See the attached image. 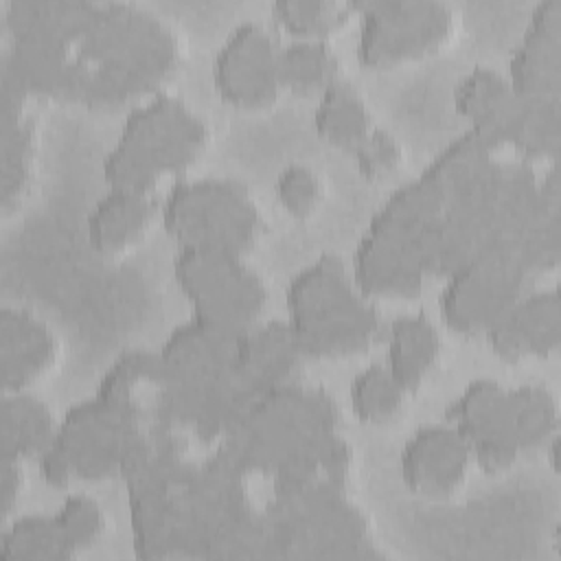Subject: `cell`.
<instances>
[{"instance_id":"cell-1","label":"cell","mask_w":561,"mask_h":561,"mask_svg":"<svg viewBox=\"0 0 561 561\" xmlns=\"http://www.w3.org/2000/svg\"><path fill=\"white\" fill-rule=\"evenodd\" d=\"M2 28V72L37 101L136 107L164 92L188 55L171 15L134 0H13Z\"/></svg>"},{"instance_id":"cell-2","label":"cell","mask_w":561,"mask_h":561,"mask_svg":"<svg viewBox=\"0 0 561 561\" xmlns=\"http://www.w3.org/2000/svg\"><path fill=\"white\" fill-rule=\"evenodd\" d=\"M213 140L208 121L186 101L160 92L131 107L125 125L103 160L112 188L156 197L188 180Z\"/></svg>"},{"instance_id":"cell-3","label":"cell","mask_w":561,"mask_h":561,"mask_svg":"<svg viewBox=\"0 0 561 561\" xmlns=\"http://www.w3.org/2000/svg\"><path fill=\"white\" fill-rule=\"evenodd\" d=\"M335 430V399L298 379L252 399L219 438L217 454L245 476L270 478L302 447Z\"/></svg>"},{"instance_id":"cell-4","label":"cell","mask_w":561,"mask_h":561,"mask_svg":"<svg viewBox=\"0 0 561 561\" xmlns=\"http://www.w3.org/2000/svg\"><path fill=\"white\" fill-rule=\"evenodd\" d=\"M287 324L305 359L346 357L370 348L381 331L373 302L335 254L302 267L287 287Z\"/></svg>"},{"instance_id":"cell-5","label":"cell","mask_w":561,"mask_h":561,"mask_svg":"<svg viewBox=\"0 0 561 561\" xmlns=\"http://www.w3.org/2000/svg\"><path fill=\"white\" fill-rule=\"evenodd\" d=\"M162 226L180 248L248 254L265 232V217L245 184L230 178H188L167 193Z\"/></svg>"},{"instance_id":"cell-6","label":"cell","mask_w":561,"mask_h":561,"mask_svg":"<svg viewBox=\"0 0 561 561\" xmlns=\"http://www.w3.org/2000/svg\"><path fill=\"white\" fill-rule=\"evenodd\" d=\"M145 425L103 397L72 405L59 421L53 445L39 458L42 478L50 486L77 480L94 482L121 476L123 458Z\"/></svg>"},{"instance_id":"cell-7","label":"cell","mask_w":561,"mask_h":561,"mask_svg":"<svg viewBox=\"0 0 561 561\" xmlns=\"http://www.w3.org/2000/svg\"><path fill=\"white\" fill-rule=\"evenodd\" d=\"M263 554L364 559L381 557L366 513L346 493L270 506Z\"/></svg>"},{"instance_id":"cell-8","label":"cell","mask_w":561,"mask_h":561,"mask_svg":"<svg viewBox=\"0 0 561 561\" xmlns=\"http://www.w3.org/2000/svg\"><path fill=\"white\" fill-rule=\"evenodd\" d=\"M173 270L193 318L232 333L261 322L267 285L245 254L221 248H180Z\"/></svg>"},{"instance_id":"cell-9","label":"cell","mask_w":561,"mask_h":561,"mask_svg":"<svg viewBox=\"0 0 561 561\" xmlns=\"http://www.w3.org/2000/svg\"><path fill=\"white\" fill-rule=\"evenodd\" d=\"M460 9L447 0H375L359 4L357 57L366 68H394L451 44Z\"/></svg>"},{"instance_id":"cell-10","label":"cell","mask_w":561,"mask_h":561,"mask_svg":"<svg viewBox=\"0 0 561 561\" xmlns=\"http://www.w3.org/2000/svg\"><path fill=\"white\" fill-rule=\"evenodd\" d=\"M528 278L506 248H484L447 276L440 316L456 333L484 335L526 294Z\"/></svg>"},{"instance_id":"cell-11","label":"cell","mask_w":561,"mask_h":561,"mask_svg":"<svg viewBox=\"0 0 561 561\" xmlns=\"http://www.w3.org/2000/svg\"><path fill=\"white\" fill-rule=\"evenodd\" d=\"M280 48L274 33L256 20L230 31L215 55L213 79L219 96L237 110L272 107L285 92Z\"/></svg>"},{"instance_id":"cell-12","label":"cell","mask_w":561,"mask_h":561,"mask_svg":"<svg viewBox=\"0 0 561 561\" xmlns=\"http://www.w3.org/2000/svg\"><path fill=\"white\" fill-rule=\"evenodd\" d=\"M447 421L467 438L473 460L486 473L511 469L522 451L513 440L508 388L491 379L471 381L449 405Z\"/></svg>"},{"instance_id":"cell-13","label":"cell","mask_w":561,"mask_h":561,"mask_svg":"<svg viewBox=\"0 0 561 561\" xmlns=\"http://www.w3.org/2000/svg\"><path fill=\"white\" fill-rule=\"evenodd\" d=\"M473 462L467 438L449 421L416 430L401 449V478L425 500H445L467 480Z\"/></svg>"},{"instance_id":"cell-14","label":"cell","mask_w":561,"mask_h":561,"mask_svg":"<svg viewBox=\"0 0 561 561\" xmlns=\"http://www.w3.org/2000/svg\"><path fill=\"white\" fill-rule=\"evenodd\" d=\"M59 359L61 342L55 329L35 311L4 302L0 311L2 394L33 390L53 375Z\"/></svg>"},{"instance_id":"cell-15","label":"cell","mask_w":561,"mask_h":561,"mask_svg":"<svg viewBox=\"0 0 561 561\" xmlns=\"http://www.w3.org/2000/svg\"><path fill=\"white\" fill-rule=\"evenodd\" d=\"M37 99L2 72V213L18 210L31 195L39 162Z\"/></svg>"},{"instance_id":"cell-16","label":"cell","mask_w":561,"mask_h":561,"mask_svg":"<svg viewBox=\"0 0 561 561\" xmlns=\"http://www.w3.org/2000/svg\"><path fill=\"white\" fill-rule=\"evenodd\" d=\"M351 272L366 298H414L427 278L414 243L373 221L355 248Z\"/></svg>"},{"instance_id":"cell-17","label":"cell","mask_w":561,"mask_h":561,"mask_svg":"<svg viewBox=\"0 0 561 561\" xmlns=\"http://www.w3.org/2000/svg\"><path fill=\"white\" fill-rule=\"evenodd\" d=\"M506 77L524 99H561V0H541L533 9Z\"/></svg>"},{"instance_id":"cell-18","label":"cell","mask_w":561,"mask_h":561,"mask_svg":"<svg viewBox=\"0 0 561 561\" xmlns=\"http://www.w3.org/2000/svg\"><path fill=\"white\" fill-rule=\"evenodd\" d=\"M489 346L506 362L548 357L561 344L559 291H526L486 333Z\"/></svg>"},{"instance_id":"cell-19","label":"cell","mask_w":561,"mask_h":561,"mask_svg":"<svg viewBox=\"0 0 561 561\" xmlns=\"http://www.w3.org/2000/svg\"><path fill=\"white\" fill-rule=\"evenodd\" d=\"M305 355L287 322H259L239 335L234 373L248 401L259 394L298 381Z\"/></svg>"},{"instance_id":"cell-20","label":"cell","mask_w":561,"mask_h":561,"mask_svg":"<svg viewBox=\"0 0 561 561\" xmlns=\"http://www.w3.org/2000/svg\"><path fill=\"white\" fill-rule=\"evenodd\" d=\"M454 105L469 129L480 131L508 147V136L517 121L522 96L508 77L491 66H473L454 88Z\"/></svg>"},{"instance_id":"cell-21","label":"cell","mask_w":561,"mask_h":561,"mask_svg":"<svg viewBox=\"0 0 561 561\" xmlns=\"http://www.w3.org/2000/svg\"><path fill=\"white\" fill-rule=\"evenodd\" d=\"M156 213V197L110 186L88 217V239L103 256L125 254L149 234Z\"/></svg>"},{"instance_id":"cell-22","label":"cell","mask_w":561,"mask_h":561,"mask_svg":"<svg viewBox=\"0 0 561 561\" xmlns=\"http://www.w3.org/2000/svg\"><path fill=\"white\" fill-rule=\"evenodd\" d=\"M511 254L533 278L559 265L561 259V193L554 167L539 178V197L517 232Z\"/></svg>"},{"instance_id":"cell-23","label":"cell","mask_w":561,"mask_h":561,"mask_svg":"<svg viewBox=\"0 0 561 561\" xmlns=\"http://www.w3.org/2000/svg\"><path fill=\"white\" fill-rule=\"evenodd\" d=\"M440 357L443 337L427 313H408L390 324L386 366L408 392H416L438 370Z\"/></svg>"},{"instance_id":"cell-24","label":"cell","mask_w":561,"mask_h":561,"mask_svg":"<svg viewBox=\"0 0 561 561\" xmlns=\"http://www.w3.org/2000/svg\"><path fill=\"white\" fill-rule=\"evenodd\" d=\"M59 421L55 410L33 390L2 394L0 456L2 460L42 458L53 445Z\"/></svg>"},{"instance_id":"cell-25","label":"cell","mask_w":561,"mask_h":561,"mask_svg":"<svg viewBox=\"0 0 561 561\" xmlns=\"http://www.w3.org/2000/svg\"><path fill=\"white\" fill-rule=\"evenodd\" d=\"M445 206L447 195L443 186L423 171L419 178L394 188L370 221L414 243L416 237L445 210Z\"/></svg>"},{"instance_id":"cell-26","label":"cell","mask_w":561,"mask_h":561,"mask_svg":"<svg viewBox=\"0 0 561 561\" xmlns=\"http://www.w3.org/2000/svg\"><path fill=\"white\" fill-rule=\"evenodd\" d=\"M313 125L320 138L351 153L377 127L362 92L344 81H337L320 94V103L313 114Z\"/></svg>"},{"instance_id":"cell-27","label":"cell","mask_w":561,"mask_h":561,"mask_svg":"<svg viewBox=\"0 0 561 561\" xmlns=\"http://www.w3.org/2000/svg\"><path fill=\"white\" fill-rule=\"evenodd\" d=\"M508 419L513 440L522 456L546 449L559 436V401L546 386L524 383L508 388Z\"/></svg>"},{"instance_id":"cell-28","label":"cell","mask_w":561,"mask_h":561,"mask_svg":"<svg viewBox=\"0 0 561 561\" xmlns=\"http://www.w3.org/2000/svg\"><path fill=\"white\" fill-rule=\"evenodd\" d=\"M342 61L327 39H291L280 48V79L285 92L322 94L340 79Z\"/></svg>"},{"instance_id":"cell-29","label":"cell","mask_w":561,"mask_h":561,"mask_svg":"<svg viewBox=\"0 0 561 561\" xmlns=\"http://www.w3.org/2000/svg\"><path fill=\"white\" fill-rule=\"evenodd\" d=\"M508 147L526 162H554L561 147V99H524Z\"/></svg>"},{"instance_id":"cell-30","label":"cell","mask_w":561,"mask_h":561,"mask_svg":"<svg viewBox=\"0 0 561 561\" xmlns=\"http://www.w3.org/2000/svg\"><path fill=\"white\" fill-rule=\"evenodd\" d=\"M357 11L359 4L342 0H278L272 7L274 20L294 39L327 42H331Z\"/></svg>"},{"instance_id":"cell-31","label":"cell","mask_w":561,"mask_h":561,"mask_svg":"<svg viewBox=\"0 0 561 561\" xmlns=\"http://www.w3.org/2000/svg\"><path fill=\"white\" fill-rule=\"evenodd\" d=\"M0 557L20 561H66L70 559L55 515H22L4 522Z\"/></svg>"},{"instance_id":"cell-32","label":"cell","mask_w":561,"mask_h":561,"mask_svg":"<svg viewBox=\"0 0 561 561\" xmlns=\"http://www.w3.org/2000/svg\"><path fill=\"white\" fill-rule=\"evenodd\" d=\"M408 394L386 364H373L353 379L351 408L362 423L386 425L403 412Z\"/></svg>"},{"instance_id":"cell-33","label":"cell","mask_w":561,"mask_h":561,"mask_svg":"<svg viewBox=\"0 0 561 561\" xmlns=\"http://www.w3.org/2000/svg\"><path fill=\"white\" fill-rule=\"evenodd\" d=\"M53 515L61 530L70 559L83 554L94 543H99L107 530L105 508L85 493L68 495Z\"/></svg>"},{"instance_id":"cell-34","label":"cell","mask_w":561,"mask_h":561,"mask_svg":"<svg viewBox=\"0 0 561 561\" xmlns=\"http://www.w3.org/2000/svg\"><path fill=\"white\" fill-rule=\"evenodd\" d=\"M274 195L285 213L296 219H307L324 199V182L313 167L296 162L276 175Z\"/></svg>"},{"instance_id":"cell-35","label":"cell","mask_w":561,"mask_h":561,"mask_svg":"<svg viewBox=\"0 0 561 561\" xmlns=\"http://www.w3.org/2000/svg\"><path fill=\"white\" fill-rule=\"evenodd\" d=\"M353 156L359 173L373 182L397 175L405 164V149L401 140L383 127H375L373 134L353 151Z\"/></svg>"},{"instance_id":"cell-36","label":"cell","mask_w":561,"mask_h":561,"mask_svg":"<svg viewBox=\"0 0 561 561\" xmlns=\"http://www.w3.org/2000/svg\"><path fill=\"white\" fill-rule=\"evenodd\" d=\"M26 486V471L22 460H2V480H0V508L2 522L11 519V511L18 506Z\"/></svg>"}]
</instances>
